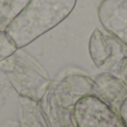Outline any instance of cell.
<instances>
[{"label":"cell","instance_id":"obj_1","mask_svg":"<svg viewBox=\"0 0 127 127\" xmlns=\"http://www.w3.org/2000/svg\"><path fill=\"white\" fill-rule=\"evenodd\" d=\"M77 0H29L7 26L6 33L17 48L24 47L58 26L75 9Z\"/></svg>","mask_w":127,"mask_h":127},{"label":"cell","instance_id":"obj_2","mask_svg":"<svg viewBox=\"0 0 127 127\" xmlns=\"http://www.w3.org/2000/svg\"><path fill=\"white\" fill-rule=\"evenodd\" d=\"M50 88V87H49ZM94 80L84 75H70L50 88L48 105L55 126H74L71 110L75 104L86 95L93 94Z\"/></svg>","mask_w":127,"mask_h":127},{"label":"cell","instance_id":"obj_3","mask_svg":"<svg viewBox=\"0 0 127 127\" xmlns=\"http://www.w3.org/2000/svg\"><path fill=\"white\" fill-rule=\"evenodd\" d=\"M77 127H125L119 115L108 104L93 94L80 98L71 110Z\"/></svg>","mask_w":127,"mask_h":127},{"label":"cell","instance_id":"obj_4","mask_svg":"<svg viewBox=\"0 0 127 127\" xmlns=\"http://www.w3.org/2000/svg\"><path fill=\"white\" fill-rule=\"evenodd\" d=\"M89 55L98 68L121 74L123 64L127 59V46L113 36H105L96 28L89 38ZM121 77V76H119Z\"/></svg>","mask_w":127,"mask_h":127},{"label":"cell","instance_id":"obj_5","mask_svg":"<svg viewBox=\"0 0 127 127\" xmlns=\"http://www.w3.org/2000/svg\"><path fill=\"white\" fill-rule=\"evenodd\" d=\"M10 69L6 70L13 87L21 96L41 100L50 87V80L32 68L20 63H9Z\"/></svg>","mask_w":127,"mask_h":127},{"label":"cell","instance_id":"obj_6","mask_svg":"<svg viewBox=\"0 0 127 127\" xmlns=\"http://www.w3.org/2000/svg\"><path fill=\"white\" fill-rule=\"evenodd\" d=\"M98 18L110 36L127 46V0H103Z\"/></svg>","mask_w":127,"mask_h":127},{"label":"cell","instance_id":"obj_7","mask_svg":"<svg viewBox=\"0 0 127 127\" xmlns=\"http://www.w3.org/2000/svg\"><path fill=\"white\" fill-rule=\"evenodd\" d=\"M93 95L110 106L118 114L123 100L127 97L126 83L113 72H103L95 77Z\"/></svg>","mask_w":127,"mask_h":127},{"label":"cell","instance_id":"obj_8","mask_svg":"<svg viewBox=\"0 0 127 127\" xmlns=\"http://www.w3.org/2000/svg\"><path fill=\"white\" fill-rule=\"evenodd\" d=\"M22 106H24V117L26 125L28 126H49L45 114L38 105V100L29 97L22 96Z\"/></svg>","mask_w":127,"mask_h":127},{"label":"cell","instance_id":"obj_9","mask_svg":"<svg viewBox=\"0 0 127 127\" xmlns=\"http://www.w3.org/2000/svg\"><path fill=\"white\" fill-rule=\"evenodd\" d=\"M8 35H3L0 32V60H2L4 57L9 56L16 50L17 46L15 44H11L8 39Z\"/></svg>","mask_w":127,"mask_h":127},{"label":"cell","instance_id":"obj_10","mask_svg":"<svg viewBox=\"0 0 127 127\" xmlns=\"http://www.w3.org/2000/svg\"><path fill=\"white\" fill-rule=\"evenodd\" d=\"M118 115H119V117H121L122 122H123L124 126L127 127V97L123 100L121 107H119Z\"/></svg>","mask_w":127,"mask_h":127},{"label":"cell","instance_id":"obj_11","mask_svg":"<svg viewBox=\"0 0 127 127\" xmlns=\"http://www.w3.org/2000/svg\"><path fill=\"white\" fill-rule=\"evenodd\" d=\"M119 76L122 77V79L125 81L126 85H127V59H126V62L123 64V66H122V69H121V74H119Z\"/></svg>","mask_w":127,"mask_h":127}]
</instances>
